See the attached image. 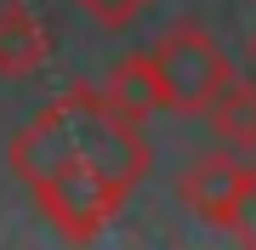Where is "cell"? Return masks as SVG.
Returning <instances> with one entry per match:
<instances>
[{
  "label": "cell",
  "instance_id": "cell-4",
  "mask_svg": "<svg viewBox=\"0 0 256 250\" xmlns=\"http://www.w3.org/2000/svg\"><path fill=\"white\" fill-rule=\"evenodd\" d=\"M52 34L23 0H0V80H28L34 68H46Z\"/></svg>",
  "mask_w": 256,
  "mask_h": 250
},
{
  "label": "cell",
  "instance_id": "cell-1",
  "mask_svg": "<svg viewBox=\"0 0 256 250\" xmlns=\"http://www.w3.org/2000/svg\"><path fill=\"white\" fill-rule=\"evenodd\" d=\"M12 171H18V182L34 194V205L46 211V222L63 233L68 245H92L97 233L114 222V211L126 205V188H120L108 171H97L92 159L68 142L57 102H46V108L12 137Z\"/></svg>",
  "mask_w": 256,
  "mask_h": 250
},
{
  "label": "cell",
  "instance_id": "cell-6",
  "mask_svg": "<svg viewBox=\"0 0 256 250\" xmlns=\"http://www.w3.org/2000/svg\"><path fill=\"white\" fill-rule=\"evenodd\" d=\"M102 91H108L120 108L131 114V120H148V114H160V80H154V63H148V51H131L120 57L108 68V80H102Z\"/></svg>",
  "mask_w": 256,
  "mask_h": 250
},
{
  "label": "cell",
  "instance_id": "cell-3",
  "mask_svg": "<svg viewBox=\"0 0 256 250\" xmlns=\"http://www.w3.org/2000/svg\"><path fill=\"white\" fill-rule=\"evenodd\" d=\"M176 194H182V205L194 216H205L210 228H234L239 239H256L245 228V211L256 199V154L222 142L216 154H200L182 176H176Z\"/></svg>",
  "mask_w": 256,
  "mask_h": 250
},
{
  "label": "cell",
  "instance_id": "cell-7",
  "mask_svg": "<svg viewBox=\"0 0 256 250\" xmlns=\"http://www.w3.org/2000/svg\"><path fill=\"white\" fill-rule=\"evenodd\" d=\"M74 6H80L97 28H131L148 6H154V0H74Z\"/></svg>",
  "mask_w": 256,
  "mask_h": 250
},
{
  "label": "cell",
  "instance_id": "cell-8",
  "mask_svg": "<svg viewBox=\"0 0 256 250\" xmlns=\"http://www.w3.org/2000/svg\"><path fill=\"white\" fill-rule=\"evenodd\" d=\"M250 57H256V40H250Z\"/></svg>",
  "mask_w": 256,
  "mask_h": 250
},
{
  "label": "cell",
  "instance_id": "cell-2",
  "mask_svg": "<svg viewBox=\"0 0 256 250\" xmlns=\"http://www.w3.org/2000/svg\"><path fill=\"white\" fill-rule=\"evenodd\" d=\"M148 63H154L165 114H194V120H205V108L216 102V91L234 80L228 51L216 46V34H210L200 17L171 23L154 46H148Z\"/></svg>",
  "mask_w": 256,
  "mask_h": 250
},
{
  "label": "cell",
  "instance_id": "cell-5",
  "mask_svg": "<svg viewBox=\"0 0 256 250\" xmlns=\"http://www.w3.org/2000/svg\"><path fill=\"white\" fill-rule=\"evenodd\" d=\"M205 125L216 131V142L256 154V80H250V74H234V80L216 91V102L205 108Z\"/></svg>",
  "mask_w": 256,
  "mask_h": 250
}]
</instances>
